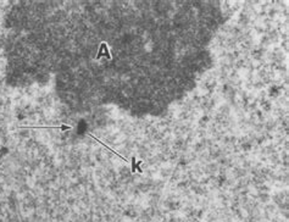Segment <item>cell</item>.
<instances>
[{
    "label": "cell",
    "mask_w": 289,
    "mask_h": 222,
    "mask_svg": "<svg viewBox=\"0 0 289 222\" xmlns=\"http://www.w3.org/2000/svg\"><path fill=\"white\" fill-rule=\"evenodd\" d=\"M102 54H104V56L105 57H107V59H111V55H110V51H109V49H107V45H106V43H102L101 45H100V50L98 51V54H96V59L99 60L101 56H102Z\"/></svg>",
    "instance_id": "cell-1"
}]
</instances>
